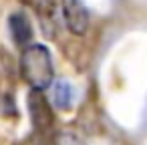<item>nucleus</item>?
Masks as SVG:
<instances>
[{
  "instance_id": "nucleus-1",
  "label": "nucleus",
  "mask_w": 147,
  "mask_h": 145,
  "mask_svg": "<svg viewBox=\"0 0 147 145\" xmlns=\"http://www.w3.org/2000/svg\"><path fill=\"white\" fill-rule=\"evenodd\" d=\"M20 75L30 85V89L45 91L55 81V67L47 47L42 45H28L20 53Z\"/></svg>"
},
{
  "instance_id": "nucleus-2",
  "label": "nucleus",
  "mask_w": 147,
  "mask_h": 145,
  "mask_svg": "<svg viewBox=\"0 0 147 145\" xmlns=\"http://www.w3.org/2000/svg\"><path fill=\"white\" fill-rule=\"evenodd\" d=\"M26 103H28V115H30L32 127L36 131H49L55 123V115H53L51 103L45 97V93L38 89H30Z\"/></svg>"
},
{
  "instance_id": "nucleus-3",
  "label": "nucleus",
  "mask_w": 147,
  "mask_h": 145,
  "mask_svg": "<svg viewBox=\"0 0 147 145\" xmlns=\"http://www.w3.org/2000/svg\"><path fill=\"white\" fill-rule=\"evenodd\" d=\"M61 6H63V18L67 28L73 34L83 36L89 28V10L83 4V0H63Z\"/></svg>"
},
{
  "instance_id": "nucleus-4",
  "label": "nucleus",
  "mask_w": 147,
  "mask_h": 145,
  "mask_svg": "<svg viewBox=\"0 0 147 145\" xmlns=\"http://www.w3.org/2000/svg\"><path fill=\"white\" fill-rule=\"evenodd\" d=\"M8 28L12 34V40L20 47H28L30 38H32V24L26 18L24 12H12L8 16Z\"/></svg>"
},
{
  "instance_id": "nucleus-5",
  "label": "nucleus",
  "mask_w": 147,
  "mask_h": 145,
  "mask_svg": "<svg viewBox=\"0 0 147 145\" xmlns=\"http://www.w3.org/2000/svg\"><path fill=\"white\" fill-rule=\"evenodd\" d=\"M53 97H55V105L63 111H69L73 107V97H75V91L71 87L69 81H57L55 83V89H53Z\"/></svg>"
},
{
  "instance_id": "nucleus-6",
  "label": "nucleus",
  "mask_w": 147,
  "mask_h": 145,
  "mask_svg": "<svg viewBox=\"0 0 147 145\" xmlns=\"http://www.w3.org/2000/svg\"><path fill=\"white\" fill-rule=\"evenodd\" d=\"M53 145H85V143H83L75 133H71V131H59V133L55 135Z\"/></svg>"
}]
</instances>
